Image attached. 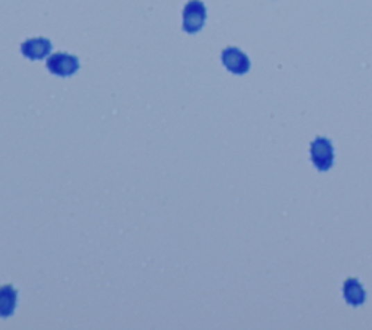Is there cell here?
I'll return each mask as SVG.
<instances>
[{"mask_svg":"<svg viewBox=\"0 0 372 330\" xmlns=\"http://www.w3.org/2000/svg\"><path fill=\"white\" fill-rule=\"evenodd\" d=\"M207 19V8L201 0H189L183 8V31L195 34L203 29Z\"/></svg>","mask_w":372,"mask_h":330,"instance_id":"1","label":"cell"},{"mask_svg":"<svg viewBox=\"0 0 372 330\" xmlns=\"http://www.w3.org/2000/svg\"><path fill=\"white\" fill-rule=\"evenodd\" d=\"M223 65L235 74H244L251 69V60L236 47H227L221 54Z\"/></svg>","mask_w":372,"mask_h":330,"instance_id":"4","label":"cell"},{"mask_svg":"<svg viewBox=\"0 0 372 330\" xmlns=\"http://www.w3.org/2000/svg\"><path fill=\"white\" fill-rule=\"evenodd\" d=\"M344 295H345V300L352 306L364 304L365 298H366V292H365L362 284L356 278H349L345 281Z\"/></svg>","mask_w":372,"mask_h":330,"instance_id":"7","label":"cell"},{"mask_svg":"<svg viewBox=\"0 0 372 330\" xmlns=\"http://www.w3.org/2000/svg\"><path fill=\"white\" fill-rule=\"evenodd\" d=\"M22 54L29 60H41L51 51V41L49 38H29L21 45Z\"/></svg>","mask_w":372,"mask_h":330,"instance_id":"5","label":"cell"},{"mask_svg":"<svg viewBox=\"0 0 372 330\" xmlns=\"http://www.w3.org/2000/svg\"><path fill=\"white\" fill-rule=\"evenodd\" d=\"M46 67H49L53 74L69 77L79 70L81 63L76 56L67 53H56L46 58Z\"/></svg>","mask_w":372,"mask_h":330,"instance_id":"3","label":"cell"},{"mask_svg":"<svg viewBox=\"0 0 372 330\" xmlns=\"http://www.w3.org/2000/svg\"><path fill=\"white\" fill-rule=\"evenodd\" d=\"M310 153H312L313 163L316 165V167L320 172L329 170L333 166L335 150H333V146H332L329 138L317 137L312 143V149H310Z\"/></svg>","mask_w":372,"mask_h":330,"instance_id":"2","label":"cell"},{"mask_svg":"<svg viewBox=\"0 0 372 330\" xmlns=\"http://www.w3.org/2000/svg\"><path fill=\"white\" fill-rule=\"evenodd\" d=\"M18 303V291L13 286H2L0 287V316L9 317L17 308Z\"/></svg>","mask_w":372,"mask_h":330,"instance_id":"6","label":"cell"}]
</instances>
